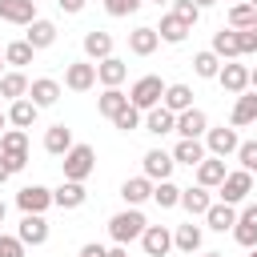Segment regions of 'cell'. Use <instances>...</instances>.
Returning <instances> with one entry per match:
<instances>
[{"instance_id":"obj_16","label":"cell","mask_w":257,"mask_h":257,"mask_svg":"<svg viewBox=\"0 0 257 257\" xmlns=\"http://www.w3.org/2000/svg\"><path fill=\"white\" fill-rule=\"evenodd\" d=\"M84 201H88L84 181H60V185L52 189V205H56V209H80Z\"/></svg>"},{"instance_id":"obj_52","label":"cell","mask_w":257,"mask_h":257,"mask_svg":"<svg viewBox=\"0 0 257 257\" xmlns=\"http://www.w3.org/2000/svg\"><path fill=\"white\" fill-rule=\"evenodd\" d=\"M193 4H197V8H201V12H205V8H213V4H217V0H193Z\"/></svg>"},{"instance_id":"obj_60","label":"cell","mask_w":257,"mask_h":257,"mask_svg":"<svg viewBox=\"0 0 257 257\" xmlns=\"http://www.w3.org/2000/svg\"><path fill=\"white\" fill-rule=\"evenodd\" d=\"M249 4H253V8H257V0H249Z\"/></svg>"},{"instance_id":"obj_19","label":"cell","mask_w":257,"mask_h":257,"mask_svg":"<svg viewBox=\"0 0 257 257\" xmlns=\"http://www.w3.org/2000/svg\"><path fill=\"white\" fill-rule=\"evenodd\" d=\"M201 241H205V229H201V225H193V221H185V225H177V229H173V249H177V253H185V257H193V253L201 249Z\"/></svg>"},{"instance_id":"obj_36","label":"cell","mask_w":257,"mask_h":257,"mask_svg":"<svg viewBox=\"0 0 257 257\" xmlns=\"http://www.w3.org/2000/svg\"><path fill=\"white\" fill-rule=\"evenodd\" d=\"M32 56H36V48H32L28 40H8V44H4V64H12V68L32 64Z\"/></svg>"},{"instance_id":"obj_20","label":"cell","mask_w":257,"mask_h":257,"mask_svg":"<svg viewBox=\"0 0 257 257\" xmlns=\"http://www.w3.org/2000/svg\"><path fill=\"white\" fill-rule=\"evenodd\" d=\"M157 48H161V36H157L153 24H141V28L128 32V52H133V56H153Z\"/></svg>"},{"instance_id":"obj_35","label":"cell","mask_w":257,"mask_h":257,"mask_svg":"<svg viewBox=\"0 0 257 257\" xmlns=\"http://www.w3.org/2000/svg\"><path fill=\"white\" fill-rule=\"evenodd\" d=\"M0 96H4V100H20V96H28V76H24L20 68L4 72V76H0Z\"/></svg>"},{"instance_id":"obj_32","label":"cell","mask_w":257,"mask_h":257,"mask_svg":"<svg viewBox=\"0 0 257 257\" xmlns=\"http://www.w3.org/2000/svg\"><path fill=\"white\" fill-rule=\"evenodd\" d=\"M189 32H193V28H189L185 20H177L173 12H165V16H161V24H157V36H161L165 44H181Z\"/></svg>"},{"instance_id":"obj_10","label":"cell","mask_w":257,"mask_h":257,"mask_svg":"<svg viewBox=\"0 0 257 257\" xmlns=\"http://www.w3.org/2000/svg\"><path fill=\"white\" fill-rule=\"evenodd\" d=\"M92 84H96V64H92V60H72V64H64V88L88 92Z\"/></svg>"},{"instance_id":"obj_2","label":"cell","mask_w":257,"mask_h":257,"mask_svg":"<svg viewBox=\"0 0 257 257\" xmlns=\"http://www.w3.org/2000/svg\"><path fill=\"white\" fill-rule=\"evenodd\" d=\"M92 169H96V149H92V145H80V141H76V145L60 157V173H64V181H88Z\"/></svg>"},{"instance_id":"obj_48","label":"cell","mask_w":257,"mask_h":257,"mask_svg":"<svg viewBox=\"0 0 257 257\" xmlns=\"http://www.w3.org/2000/svg\"><path fill=\"white\" fill-rule=\"evenodd\" d=\"M80 257H104V245H96V241H88V245L80 249Z\"/></svg>"},{"instance_id":"obj_13","label":"cell","mask_w":257,"mask_h":257,"mask_svg":"<svg viewBox=\"0 0 257 257\" xmlns=\"http://www.w3.org/2000/svg\"><path fill=\"white\" fill-rule=\"evenodd\" d=\"M0 20L16 24V28H28L36 20V0H0Z\"/></svg>"},{"instance_id":"obj_57","label":"cell","mask_w":257,"mask_h":257,"mask_svg":"<svg viewBox=\"0 0 257 257\" xmlns=\"http://www.w3.org/2000/svg\"><path fill=\"white\" fill-rule=\"evenodd\" d=\"M153 4H173V0H153Z\"/></svg>"},{"instance_id":"obj_22","label":"cell","mask_w":257,"mask_h":257,"mask_svg":"<svg viewBox=\"0 0 257 257\" xmlns=\"http://www.w3.org/2000/svg\"><path fill=\"white\" fill-rule=\"evenodd\" d=\"M257 120V92H237V100H233V112H229V124L233 128H245V124H253Z\"/></svg>"},{"instance_id":"obj_18","label":"cell","mask_w":257,"mask_h":257,"mask_svg":"<svg viewBox=\"0 0 257 257\" xmlns=\"http://www.w3.org/2000/svg\"><path fill=\"white\" fill-rule=\"evenodd\" d=\"M209 205H213V189H205V185H189V189H181V209H185L189 217H205Z\"/></svg>"},{"instance_id":"obj_45","label":"cell","mask_w":257,"mask_h":257,"mask_svg":"<svg viewBox=\"0 0 257 257\" xmlns=\"http://www.w3.org/2000/svg\"><path fill=\"white\" fill-rule=\"evenodd\" d=\"M24 241L16 237V233H0V257H24Z\"/></svg>"},{"instance_id":"obj_12","label":"cell","mask_w":257,"mask_h":257,"mask_svg":"<svg viewBox=\"0 0 257 257\" xmlns=\"http://www.w3.org/2000/svg\"><path fill=\"white\" fill-rule=\"evenodd\" d=\"M141 249H145V257H169V249H173V229H165V225H145Z\"/></svg>"},{"instance_id":"obj_39","label":"cell","mask_w":257,"mask_h":257,"mask_svg":"<svg viewBox=\"0 0 257 257\" xmlns=\"http://www.w3.org/2000/svg\"><path fill=\"white\" fill-rule=\"evenodd\" d=\"M253 20H257V8L249 0H233L229 4V28H253Z\"/></svg>"},{"instance_id":"obj_1","label":"cell","mask_w":257,"mask_h":257,"mask_svg":"<svg viewBox=\"0 0 257 257\" xmlns=\"http://www.w3.org/2000/svg\"><path fill=\"white\" fill-rule=\"evenodd\" d=\"M145 225H149V221H145L141 205H124L120 213L108 217V237H112V245H128V241H141Z\"/></svg>"},{"instance_id":"obj_31","label":"cell","mask_w":257,"mask_h":257,"mask_svg":"<svg viewBox=\"0 0 257 257\" xmlns=\"http://www.w3.org/2000/svg\"><path fill=\"white\" fill-rule=\"evenodd\" d=\"M173 124H177V112H169L165 104H157V108H149V112H145V133H153V137L173 133Z\"/></svg>"},{"instance_id":"obj_5","label":"cell","mask_w":257,"mask_h":257,"mask_svg":"<svg viewBox=\"0 0 257 257\" xmlns=\"http://www.w3.org/2000/svg\"><path fill=\"white\" fill-rule=\"evenodd\" d=\"M249 193H253V173H245V169H229L225 181L217 185V197L229 201V205H241Z\"/></svg>"},{"instance_id":"obj_17","label":"cell","mask_w":257,"mask_h":257,"mask_svg":"<svg viewBox=\"0 0 257 257\" xmlns=\"http://www.w3.org/2000/svg\"><path fill=\"white\" fill-rule=\"evenodd\" d=\"M205 128H209V116H205L197 104H193V108H185V112H177V124H173V133L201 141V137H205Z\"/></svg>"},{"instance_id":"obj_40","label":"cell","mask_w":257,"mask_h":257,"mask_svg":"<svg viewBox=\"0 0 257 257\" xmlns=\"http://www.w3.org/2000/svg\"><path fill=\"white\" fill-rule=\"evenodd\" d=\"M213 52H217L221 60H237V56H241V52H237V32H233V28L213 32Z\"/></svg>"},{"instance_id":"obj_30","label":"cell","mask_w":257,"mask_h":257,"mask_svg":"<svg viewBox=\"0 0 257 257\" xmlns=\"http://www.w3.org/2000/svg\"><path fill=\"white\" fill-rule=\"evenodd\" d=\"M161 104L169 108V112H185V108H193V88L189 84H165V96H161Z\"/></svg>"},{"instance_id":"obj_7","label":"cell","mask_w":257,"mask_h":257,"mask_svg":"<svg viewBox=\"0 0 257 257\" xmlns=\"http://www.w3.org/2000/svg\"><path fill=\"white\" fill-rule=\"evenodd\" d=\"M173 169H177V161H173V153H165V149H149V153L141 157V173H145L149 181H169Z\"/></svg>"},{"instance_id":"obj_27","label":"cell","mask_w":257,"mask_h":257,"mask_svg":"<svg viewBox=\"0 0 257 257\" xmlns=\"http://www.w3.org/2000/svg\"><path fill=\"white\" fill-rule=\"evenodd\" d=\"M233 221H237V205H229V201H213V205H209V213H205V225H209L213 233L233 229Z\"/></svg>"},{"instance_id":"obj_29","label":"cell","mask_w":257,"mask_h":257,"mask_svg":"<svg viewBox=\"0 0 257 257\" xmlns=\"http://www.w3.org/2000/svg\"><path fill=\"white\" fill-rule=\"evenodd\" d=\"M120 197H124V205H145V201H153V181L145 173L141 177H128L120 185Z\"/></svg>"},{"instance_id":"obj_46","label":"cell","mask_w":257,"mask_h":257,"mask_svg":"<svg viewBox=\"0 0 257 257\" xmlns=\"http://www.w3.org/2000/svg\"><path fill=\"white\" fill-rule=\"evenodd\" d=\"M233 32H237V52L241 56H253L257 52V32L253 28H233Z\"/></svg>"},{"instance_id":"obj_43","label":"cell","mask_w":257,"mask_h":257,"mask_svg":"<svg viewBox=\"0 0 257 257\" xmlns=\"http://www.w3.org/2000/svg\"><path fill=\"white\" fill-rule=\"evenodd\" d=\"M233 157H237V165H241L245 173H257V141H241Z\"/></svg>"},{"instance_id":"obj_23","label":"cell","mask_w":257,"mask_h":257,"mask_svg":"<svg viewBox=\"0 0 257 257\" xmlns=\"http://www.w3.org/2000/svg\"><path fill=\"white\" fill-rule=\"evenodd\" d=\"M4 116H8L12 128H32L36 116H40V108H36L28 96H20V100H8V112H4Z\"/></svg>"},{"instance_id":"obj_59","label":"cell","mask_w":257,"mask_h":257,"mask_svg":"<svg viewBox=\"0 0 257 257\" xmlns=\"http://www.w3.org/2000/svg\"><path fill=\"white\" fill-rule=\"evenodd\" d=\"M253 32H257V20H253Z\"/></svg>"},{"instance_id":"obj_51","label":"cell","mask_w":257,"mask_h":257,"mask_svg":"<svg viewBox=\"0 0 257 257\" xmlns=\"http://www.w3.org/2000/svg\"><path fill=\"white\" fill-rule=\"evenodd\" d=\"M249 88H253V92H257V64H253V68H249Z\"/></svg>"},{"instance_id":"obj_54","label":"cell","mask_w":257,"mask_h":257,"mask_svg":"<svg viewBox=\"0 0 257 257\" xmlns=\"http://www.w3.org/2000/svg\"><path fill=\"white\" fill-rule=\"evenodd\" d=\"M4 128H8V116H4V112H0V133H4Z\"/></svg>"},{"instance_id":"obj_15","label":"cell","mask_w":257,"mask_h":257,"mask_svg":"<svg viewBox=\"0 0 257 257\" xmlns=\"http://www.w3.org/2000/svg\"><path fill=\"white\" fill-rule=\"evenodd\" d=\"M28 100H32L36 108H52V104L60 100V80H52V76L28 80Z\"/></svg>"},{"instance_id":"obj_9","label":"cell","mask_w":257,"mask_h":257,"mask_svg":"<svg viewBox=\"0 0 257 257\" xmlns=\"http://www.w3.org/2000/svg\"><path fill=\"white\" fill-rule=\"evenodd\" d=\"M229 233H233V241H237L241 249H253V245H257V201L237 213V221H233Z\"/></svg>"},{"instance_id":"obj_14","label":"cell","mask_w":257,"mask_h":257,"mask_svg":"<svg viewBox=\"0 0 257 257\" xmlns=\"http://www.w3.org/2000/svg\"><path fill=\"white\" fill-rule=\"evenodd\" d=\"M217 84H221L229 96H237V92H245V88H249V68H245V64H233V60H221Z\"/></svg>"},{"instance_id":"obj_8","label":"cell","mask_w":257,"mask_h":257,"mask_svg":"<svg viewBox=\"0 0 257 257\" xmlns=\"http://www.w3.org/2000/svg\"><path fill=\"white\" fill-rule=\"evenodd\" d=\"M16 209L20 213H48L52 209V189L48 185H24L16 193Z\"/></svg>"},{"instance_id":"obj_3","label":"cell","mask_w":257,"mask_h":257,"mask_svg":"<svg viewBox=\"0 0 257 257\" xmlns=\"http://www.w3.org/2000/svg\"><path fill=\"white\" fill-rule=\"evenodd\" d=\"M0 157H4L8 173H20L28 165V133L24 128H4L0 133Z\"/></svg>"},{"instance_id":"obj_33","label":"cell","mask_w":257,"mask_h":257,"mask_svg":"<svg viewBox=\"0 0 257 257\" xmlns=\"http://www.w3.org/2000/svg\"><path fill=\"white\" fill-rule=\"evenodd\" d=\"M84 56H88V60H104V56H112V36L100 32V28L84 32Z\"/></svg>"},{"instance_id":"obj_21","label":"cell","mask_w":257,"mask_h":257,"mask_svg":"<svg viewBox=\"0 0 257 257\" xmlns=\"http://www.w3.org/2000/svg\"><path fill=\"white\" fill-rule=\"evenodd\" d=\"M124 76H128V64H124L120 56H104V60H96V80H100L104 88H120Z\"/></svg>"},{"instance_id":"obj_44","label":"cell","mask_w":257,"mask_h":257,"mask_svg":"<svg viewBox=\"0 0 257 257\" xmlns=\"http://www.w3.org/2000/svg\"><path fill=\"white\" fill-rule=\"evenodd\" d=\"M141 4H145V0H104V12H108L112 20H124V16H133Z\"/></svg>"},{"instance_id":"obj_47","label":"cell","mask_w":257,"mask_h":257,"mask_svg":"<svg viewBox=\"0 0 257 257\" xmlns=\"http://www.w3.org/2000/svg\"><path fill=\"white\" fill-rule=\"evenodd\" d=\"M56 4H60V12H64V16H76V12H84V4H88V0H56Z\"/></svg>"},{"instance_id":"obj_49","label":"cell","mask_w":257,"mask_h":257,"mask_svg":"<svg viewBox=\"0 0 257 257\" xmlns=\"http://www.w3.org/2000/svg\"><path fill=\"white\" fill-rule=\"evenodd\" d=\"M104 257H128V249L124 245H112V249H104Z\"/></svg>"},{"instance_id":"obj_50","label":"cell","mask_w":257,"mask_h":257,"mask_svg":"<svg viewBox=\"0 0 257 257\" xmlns=\"http://www.w3.org/2000/svg\"><path fill=\"white\" fill-rule=\"evenodd\" d=\"M8 177H12V173H8V165H4V157H0V185H4Z\"/></svg>"},{"instance_id":"obj_6","label":"cell","mask_w":257,"mask_h":257,"mask_svg":"<svg viewBox=\"0 0 257 257\" xmlns=\"http://www.w3.org/2000/svg\"><path fill=\"white\" fill-rule=\"evenodd\" d=\"M201 141H205V153H209V157H233V153H237V145H241V137H237V128H233V124H229V128H225V124L205 128V137H201Z\"/></svg>"},{"instance_id":"obj_25","label":"cell","mask_w":257,"mask_h":257,"mask_svg":"<svg viewBox=\"0 0 257 257\" xmlns=\"http://www.w3.org/2000/svg\"><path fill=\"white\" fill-rule=\"evenodd\" d=\"M24 40H28L36 52H40V48H52V44H56V24H52V20H44V16H36V20L28 24Z\"/></svg>"},{"instance_id":"obj_58","label":"cell","mask_w":257,"mask_h":257,"mask_svg":"<svg viewBox=\"0 0 257 257\" xmlns=\"http://www.w3.org/2000/svg\"><path fill=\"white\" fill-rule=\"evenodd\" d=\"M249 257H257V245H253V249H249Z\"/></svg>"},{"instance_id":"obj_53","label":"cell","mask_w":257,"mask_h":257,"mask_svg":"<svg viewBox=\"0 0 257 257\" xmlns=\"http://www.w3.org/2000/svg\"><path fill=\"white\" fill-rule=\"evenodd\" d=\"M4 217H8V205H4V201H0V225H4Z\"/></svg>"},{"instance_id":"obj_24","label":"cell","mask_w":257,"mask_h":257,"mask_svg":"<svg viewBox=\"0 0 257 257\" xmlns=\"http://www.w3.org/2000/svg\"><path fill=\"white\" fill-rule=\"evenodd\" d=\"M205 157H209V153H205V141L181 137V141L173 145V161H177V165H189V169H197V165H201Z\"/></svg>"},{"instance_id":"obj_4","label":"cell","mask_w":257,"mask_h":257,"mask_svg":"<svg viewBox=\"0 0 257 257\" xmlns=\"http://www.w3.org/2000/svg\"><path fill=\"white\" fill-rule=\"evenodd\" d=\"M161 96H165V80L161 76H141V80H133V88H128V104L133 108H141V112H149V108H157L161 104Z\"/></svg>"},{"instance_id":"obj_26","label":"cell","mask_w":257,"mask_h":257,"mask_svg":"<svg viewBox=\"0 0 257 257\" xmlns=\"http://www.w3.org/2000/svg\"><path fill=\"white\" fill-rule=\"evenodd\" d=\"M72 145H76V141H72V128H68V124L44 128V153H48V157H64Z\"/></svg>"},{"instance_id":"obj_42","label":"cell","mask_w":257,"mask_h":257,"mask_svg":"<svg viewBox=\"0 0 257 257\" xmlns=\"http://www.w3.org/2000/svg\"><path fill=\"white\" fill-rule=\"evenodd\" d=\"M169 12H173V16H177V20H185V24H189V28H193V24H197V20H201V8H197V4H193V0H173V4H169Z\"/></svg>"},{"instance_id":"obj_11","label":"cell","mask_w":257,"mask_h":257,"mask_svg":"<svg viewBox=\"0 0 257 257\" xmlns=\"http://www.w3.org/2000/svg\"><path fill=\"white\" fill-rule=\"evenodd\" d=\"M48 233H52V229H48L44 213H24V217H20V225H16V237H20L24 245H32V249H36V245H44V241H48Z\"/></svg>"},{"instance_id":"obj_37","label":"cell","mask_w":257,"mask_h":257,"mask_svg":"<svg viewBox=\"0 0 257 257\" xmlns=\"http://www.w3.org/2000/svg\"><path fill=\"white\" fill-rule=\"evenodd\" d=\"M153 201H157V209H177L181 205V185H173V177L153 181Z\"/></svg>"},{"instance_id":"obj_28","label":"cell","mask_w":257,"mask_h":257,"mask_svg":"<svg viewBox=\"0 0 257 257\" xmlns=\"http://www.w3.org/2000/svg\"><path fill=\"white\" fill-rule=\"evenodd\" d=\"M225 157H205L201 165H197V185H205V189H217L221 181H225Z\"/></svg>"},{"instance_id":"obj_41","label":"cell","mask_w":257,"mask_h":257,"mask_svg":"<svg viewBox=\"0 0 257 257\" xmlns=\"http://www.w3.org/2000/svg\"><path fill=\"white\" fill-rule=\"evenodd\" d=\"M145 124V112L141 108H133V104H124L116 116H112V128H120V133H137Z\"/></svg>"},{"instance_id":"obj_56","label":"cell","mask_w":257,"mask_h":257,"mask_svg":"<svg viewBox=\"0 0 257 257\" xmlns=\"http://www.w3.org/2000/svg\"><path fill=\"white\" fill-rule=\"evenodd\" d=\"M201 257H225V253H201Z\"/></svg>"},{"instance_id":"obj_34","label":"cell","mask_w":257,"mask_h":257,"mask_svg":"<svg viewBox=\"0 0 257 257\" xmlns=\"http://www.w3.org/2000/svg\"><path fill=\"white\" fill-rule=\"evenodd\" d=\"M193 72H197L201 80H217V72H221V56H217L213 48L193 52Z\"/></svg>"},{"instance_id":"obj_38","label":"cell","mask_w":257,"mask_h":257,"mask_svg":"<svg viewBox=\"0 0 257 257\" xmlns=\"http://www.w3.org/2000/svg\"><path fill=\"white\" fill-rule=\"evenodd\" d=\"M124 104H128V96H124L120 88H104V92L96 96V112H100V116H108V120H112Z\"/></svg>"},{"instance_id":"obj_55","label":"cell","mask_w":257,"mask_h":257,"mask_svg":"<svg viewBox=\"0 0 257 257\" xmlns=\"http://www.w3.org/2000/svg\"><path fill=\"white\" fill-rule=\"evenodd\" d=\"M0 76H4V48H0Z\"/></svg>"},{"instance_id":"obj_61","label":"cell","mask_w":257,"mask_h":257,"mask_svg":"<svg viewBox=\"0 0 257 257\" xmlns=\"http://www.w3.org/2000/svg\"><path fill=\"white\" fill-rule=\"evenodd\" d=\"M229 4H233V0H229Z\"/></svg>"}]
</instances>
